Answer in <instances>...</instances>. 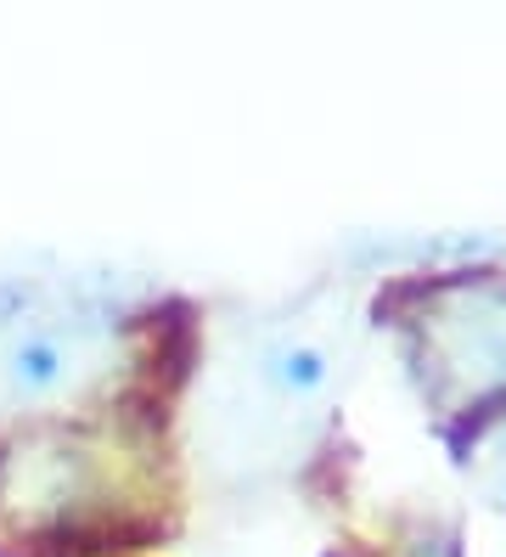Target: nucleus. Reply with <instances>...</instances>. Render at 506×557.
<instances>
[{
	"label": "nucleus",
	"mask_w": 506,
	"mask_h": 557,
	"mask_svg": "<svg viewBox=\"0 0 506 557\" xmlns=\"http://www.w3.org/2000/svg\"><path fill=\"white\" fill-rule=\"evenodd\" d=\"M96 333L79 315H57L40 326H17L0 349V400H51L90 367Z\"/></svg>",
	"instance_id": "nucleus-1"
},
{
	"label": "nucleus",
	"mask_w": 506,
	"mask_h": 557,
	"mask_svg": "<svg viewBox=\"0 0 506 557\" xmlns=\"http://www.w3.org/2000/svg\"><path fill=\"white\" fill-rule=\"evenodd\" d=\"M326 349H316V344H293L287 355H276V377H282V388H293V395H310V388H321L326 383Z\"/></svg>",
	"instance_id": "nucleus-2"
}]
</instances>
